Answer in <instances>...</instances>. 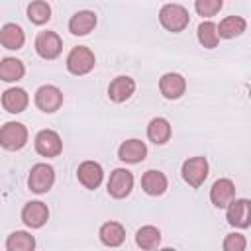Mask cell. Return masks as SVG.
Masks as SVG:
<instances>
[{
    "instance_id": "obj_1",
    "label": "cell",
    "mask_w": 251,
    "mask_h": 251,
    "mask_svg": "<svg viewBox=\"0 0 251 251\" xmlns=\"http://www.w3.org/2000/svg\"><path fill=\"white\" fill-rule=\"evenodd\" d=\"M159 20H161L163 27H167L173 33H178L188 25L190 16H188L186 8L180 4H165L159 12Z\"/></svg>"
},
{
    "instance_id": "obj_2",
    "label": "cell",
    "mask_w": 251,
    "mask_h": 251,
    "mask_svg": "<svg viewBox=\"0 0 251 251\" xmlns=\"http://www.w3.org/2000/svg\"><path fill=\"white\" fill-rule=\"evenodd\" d=\"M27 143V127L20 122H6L0 127V145L8 151H18Z\"/></svg>"
},
{
    "instance_id": "obj_3",
    "label": "cell",
    "mask_w": 251,
    "mask_h": 251,
    "mask_svg": "<svg viewBox=\"0 0 251 251\" xmlns=\"http://www.w3.org/2000/svg\"><path fill=\"white\" fill-rule=\"evenodd\" d=\"M55 182V171L51 165L47 163H37L31 167L29 171V176H27V186L31 192H37V194H43L47 192Z\"/></svg>"
},
{
    "instance_id": "obj_4",
    "label": "cell",
    "mask_w": 251,
    "mask_h": 251,
    "mask_svg": "<svg viewBox=\"0 0 251 251\" xmlns=\"http://www.w3.org/2000/svg\"><path fill=\"white\" fill-rule=\"evenodd\" d=\"M94 63H96L94 53L88 47H84V45L73 47L69 57H67V69L73 75H86V73H90L94 69Z\"/></svg>"
},
{
    "instance_id": "obj_5",
    "label": "cell",
    "mask_w": 251,
    "mask_h": 251,
    "mask_svg": "<svg viewBox=\"0 0 251 251\" xmlns=\"http://www.w3.org/2000/svg\"><path fill=\"white\" fill-rule=\"evenodd\" d=\"M180 173H182V178L190 186L198 188L208 176V161H206V157H192V159L184 161Z\"/></svg>"
},
{
    "instance_id": "obj_6",
    "label": "cell",
    "mask_w": 251,
    "mask_h": 251,
    "mask_svg": "<svg viewBox=\"0 0 251 251\" xmlns=\"http://www.w3.org/2000/svg\"><path fill=\"white\" fill-rule=\"evenodd\" d=\"M63 104V92L53 84H43L35 92V106L47 114L57 112Z\"/></svg>"
},
{
    "instance_id": "obj_7",
    "label": "cell",
    "mask_w": 251,
    "mask_h": 251,
    "mask_svg": "<svg viewBox=\"0 0 251 251\" xmlns=\"http://www.w3.org/2000/svg\"><path fill=\"white\" fill-rule=\"evenodd\" d=\"M63 41L55 31H39L35 37V51L43 59H55L61 55Z\"/></svg>"
},
{
    "instance_id": "obj_8",
    "label": "cell",
    "mask_w": 251,
    "mask_h": 251,
    "mask_svg": "<svg viewBox=\"0 0 251 251\" xmlns=\"http://www.w3.org/2000/svg\"><path fill=\"white\" fill-rule=\"evenodd\" d=\"M35 151L43 157H57L63 151V141L59 133L53 129H41L35 135Z\"/></svg>"
},
{
    "instance_id": "obj_9",
    "label": "cell",
    "mask_w": 251,
    "mask_h": 251,
    "mask_svg": "<svg viewBox=\"0 0 251 251\" xmlns=\"http://www.w3.org/2000/svg\"><path fill=\"white\" fill-rule=\"evenodd\" d=\"M133 188V175L127 169H116L108 180V192L114 198H126Z\"/></svg>"
},
{
    "instance_id": "obj_10",
    "label": "cell",
    "mask_w": 251,
    "mask_h": 251,
    "mask_svg": "<svg viewBox=\"0 0 251 251\" xmlns=\"http://www.w3.org/2000/svg\"><path fill=\"white\" fill-rule=\"evenodd\" d=\"M227 222L235 227H249L251 224V202L247 198H233L227 204Z\"/></svg>"
},
{
    "instance_id": "obj_11",
    "label": "cell",
    "mask_w": 251,
    "mask_h": 251,
    "mask_svg": "<svg viewBox=\"0 0 251 251\" xmlns=\"http://www.w3.org/2000/svg\"><path fill=\"white\" fill-rule=\"evenodd\" d=\"M159 90H161V94H163L165 98L176 100V98H180V96L184 94V90H186V80H184V76L178 75V73H167V75H163L161 80H159Z\"/></svg>"
},
{
    "instance_id": "obj_12",
    "label": "cell",
    "mask_w": 251,
    "mask_h": 251,
    "mask_svg": "<svg viewBox=\"0 0 251 251\" xmlns=\"http://www.w3.org/2000/svg\"><path fill=\"white\" fill-rule=\"evenodd\" d=\"M76 176H78V180H80L82 186L94 190V188L100 186V182L104 178V171H102V167L96 161H84V163L78 165Z\"/></svg>"
},
{
    "instance_id": "obj_13",
    "label": "cell",
    "mask_w": 251,
    "mask_h": 251,
    "mask_svg": "<svg viewBox=\"0 0 251 251\" xmlns=\"http://www.w3.org/2000/svg\"><path fill=\"white\" fill-rule=\"evenodd\" d=\"M49 218V210H47V204L39 202V200H33V202H27L22 210V220L27 227H41Z\"/></svg>"
},
{
    "instance_id": "obj_14",
    "label": "cell",
    "mask_w": 251,
    "mask_h": 251,
    "mask_svg": "<svg viewBox=\"0 0 251 251\" xmlns=\"http://www.w3.org/2000/svg\"><path fill=\"white\" fill-rule=\"evenodd\" d=\"M235 196V184L229 180V178H218L214 184H212V190H210V200L214 206L218 208H227V204L233 200Z\"/></svg>"
},
{
    "instance_id": "obj_15",
    "label": "cell",
    "mask_w": 251,
    "mask_h": 251,
    "mask_svg": "<svg viewBox=\"0 0 251 251\" xmlns=\"http://www.w3.org/2000/svg\"><path fill=\"white\" fill-rule=\"evenodd\" d=\"M27 104H29V96H27V92H25L24 88L14 86V88H8V90L2 94V106H4V110L10 112V114H20V112H24V110L27 108Z\"/></svg>"
},
{
    "instance_id": "obj_16",
    "label": "cell",
    "mask_w": 251,
    "mask_h": 251,
    "mask_svg": "<svg viewBox=\"0 0 251 251\" xmlns=\"http://www.w3.org/2000/svg\"><path fill=\"white\" fill-rule=\"evenodd\" d=\"M147 155V145L139 139H127L118 147V157L124 163H139Z\"/></svg>"
},
{
    "instance_id": "obj_17",
    "label": "cell",
    "mask_w": 251,
    "mask_h": 251,
    "mask_svg": "<svg viewBox=\"0 0 251 251\" xmlns=\"http://www.w3.org/2000/svg\"><path fill=\"white\" fill-rule=\"evenodd\" d=\"M96 25V14L90 10H80L69 20V31L73 35H86Z\"/></svg>"
},
{
    "instance_id": "obj_18",
    "label": "cell",
    "mask_w": 251,
    "mask_h": 251,
    "mask_svg": "<svg viewBox=\"0 0 251 251\" xmlns=\"http://www.w3.org/2000/svg\"><path fill=\"white\" fill-rule=\"evenodd\" d=\"M135 90V80L129 76H116L108 86V96L114 102H126Z\"/></svg>"
},
{
    "instance_id": "obj_19",
    "label": "cell",
    "mask_w": 251,
    "mask_h": 251,
    "mask_svg": "<svg viewBox=\"0 0 251 251\" xmlns=\"http://www.w3.org/2000/svg\"><path fill=\"white\" fill-rule=\"evenodd\" d=\"M98 235H100V241L106 247H118L126 239V229L120 222H106V224H102Z\"/></svg>"
},
{
    "instance_id": "obj_20",
    "label": "cell",
    "mask_w": 251,
    "mask_h": 251,
    "mask_svg": "<svg viewBox=\"0 0 251 251\" xmlns=\"http://www.w3.org/2000/svg\"><path fill=\"white\" fill-rule=\"evenodd\" d=\"M141 186H143V190L149 194V196H159V194H163L165 190H167V186H169V180H167V176L161 173V171H147L143 176H141Z\"/></svg>"
},
{
    "instance_id": "obj_21",
    "label": "cell",
    "mask_w": 251,
    "mask_h": 251,
    "mask_svg": "<svg viewBox=\"0 0 251 251\" xmlns=\"http://www.w3.org/2000/svg\"><path fill=\"white\" fill-rule=\"evenodd\" d=\"M25 41V33L18 24H6L0 29V43L6 49H22Z\"/></svg>"
},
{
    "instance_id": "obj_22",
    "label": "cell",
    "mask_w": 251,
    "mask_h": 251,
    "mask_svg": "<svg viewBox=\"0 0 251 251\" xmlns=\"http://www.w3.org/2000/svg\"><path fill=\"white\" fill-rule=\"evenodd\" d=\"M247 27V22L241 18V16H227L220 22V25H216V31H218V37H237L245 31Z\"/></svg>"
},
{
    "instance_id": "obj_23",
    "label": "cell",
    "mask_w": 251,
    "mask_h": 251,
    "mask_svg": "<svg viewBox=\"0 0 251 251\" xmlns=\"http://www.w3.org/2000/svg\"><path fill=\"white\" fill-rule=\"evenodd\" d=\"M25 73V67L20 59L16 57H6L0 61V80L4 82H16L24 76Z\"/></svg>"
},
{
    "instance_id": "obj_24",
    "label": "cell",
    "mask_w": 251,
    "mask_h": 251,
    "mask_svg": "<svg viewBox=\"0 0 251 251\" xmlns=\"http://www.w3.org/2000/svg\"><path fill=\"white\" fill-rule=\"evenodd\" d=\"M147 137L155 143V145H163L169 141L171 137V124L165 118H153L147 126Z\"/></svg>"
},
{
    "instance_id": "obj_25",
    "label": "cell",
    "mask_w": 251,
    "mask_h": 251,
    "mask_svg": "<svg viewBox=\"0 0 251 251\" xmlns=\"http://www.w3.org/2000/svg\"><path fill=\"white\" fill-rule=\"evenodd\" d=\"M135 243L145 249V251H151L155 249L159 243H161V231L155 227V226H143L137 229L135 233Z\"/></svg>"
},
{
    "instance_id": "obj_26",
    "label": "cell",
    "mask_w": 251,
    "mask_h": 251,
    "mask_svg": "<svg viewBox=\"0 0 251 251\" xmlns=\"http://www.w3.org/2000/svg\"><path fill=\"white\" fill-rule=\"evenodd\" d=\"M6 249L8 251H33L35 239L27 231H12L6 239Z\"/></svg>"
},
{
    "instance_id": "obj_27",
    "label": "cell",
    "mask_w": 251,
    "mask_h": 251,
    "mask_svg": "<svg viewBox=\"0 0 251 251\" xmlns=\"http://www.w3.org/2000/svg\"><path fill=\"white\" fill-rule=\"evenodd\" d=\"M27 18H29L31 24L41 25V24L49 22V18H51V6L47 2H43V0H35V2H31L27 6Z\"/></svg>"
},
{
    "instance_id": "obj_28",
    "label": "cell",
    "mask_w": 251,
    "mask_h": 251,
    "mask_svg": "<svg viewBox=\"0 0 251 251\" xmlns=\"http://www.w3.org/2000/svg\"><path fill=\"white\" fill-rule=\"evenodd\" d=\"M196 33H198V41H200L206 49H214V47L218 45V41H220L214 22H202V24L198 25V31H196Z\"/></svg>"
},
{
    "instance_id": "obj_29",
    "label": "cell",
    "mask_w": 251,
    "mask_h": 251,
    "mask_svg": "<svg viewBox=\"0 0 251 251\" xmlns=\"http://www.w3.org/2000/svg\"><path fill=\"white\" fill-rule=\"evenodd\" d=\"M222 6H224L222 0H196V2H194L196 12H198L200 16H206V18L216 16V14L222 10Z\"/></svg>"
},
{
    "instance_id": "obj_30",
    "label": "cell",
    "mask_w": 251,
    "mask_h": 251,
    "mask_svg": "<svg viewBox=\"0 0 251 251\" xmlns=\"http://www.w3.org/2000/svg\"><path fill=\"white\" fill-rule=\"evenodd\" d=\"M247 239L243 233H229L224 239V251H245Z\"/></svg>"
},
{
    "instance_id": "obj_31",
    "label": "cell",
    "mask_w": 251,
    "mask_h": 251,
    "mask_svg": "<svg viewBox=\"0 0 251 251\" xmlns=\"http://www.w3.org/2000/svg\"><path fill=\"white\" fill-rule=\"evenodd\" d=\"M161 251H176V249H173V247H165V249H161Z\"/></svg>"
}]
</instances>
